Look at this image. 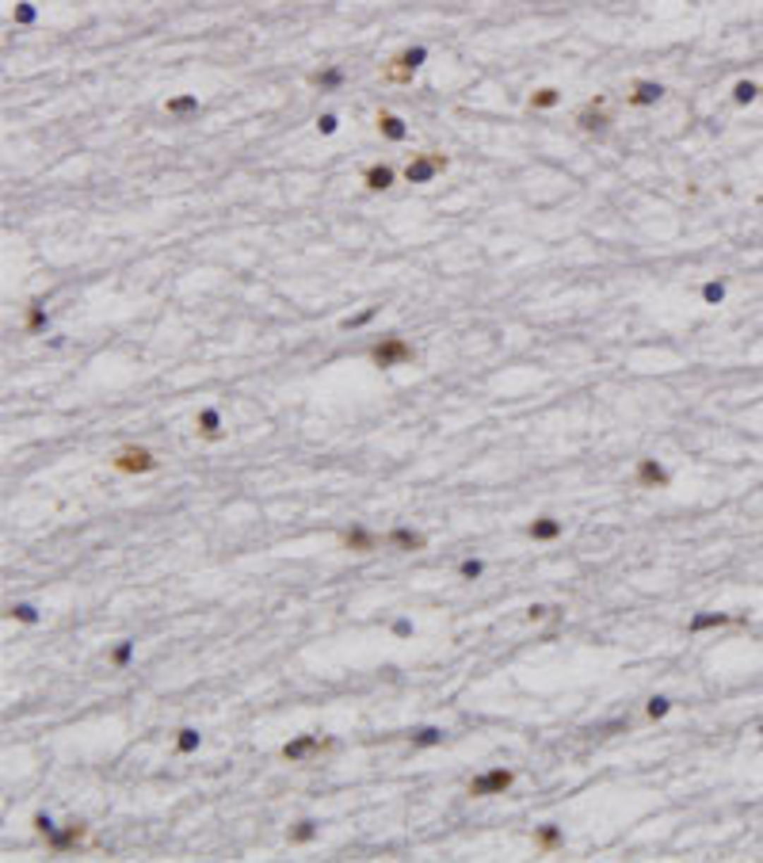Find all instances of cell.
Masks as SVG:
<instances>
[{
	"instance_id": "cell-1",
	"label": "cell",
	"mask_w": 763,
	"mask_h": 863,
	"mask_svg": "<svg viewBox=\"0 0 763 863\" xmlns=\"http://www.w3.org/2000/svg\"><path fill=\"white\" fill-rule=\"evenodd\" d=\"M366 359H371L378 371H393V367H409V363H416V348H412L404 336L385 333L366 348Z\"/></svg>"
},
{
	"instance_id": "cell-2",
	"label": "cell",
	"mask_w": 763,
	"mask_h": 863,
	"mask_svg": "<svg viewBox=\"0 0 763 863\" xmlns=\"http://www.w3.org/2000/svg\"><path fill=\"white\" fill-rule=\"evenodd\" d=\"M423 61H428V46H404V50H397L382 65V81L385 84H412V77L420 73Z\"/></svg>"
},
{
	"instance_id": "cell-3",
	"label": "cell",
	"mask_w": 763,
	"mask_h": 863,
	"mask_svg": "<svg viewBox=\"0 0 763 863\" xmlns=\"http://www.w3.org/2000/svg\"><path fill=\"white\" fill-rule=\"evenodd\" d=\"M157 466H161V458H157L149 447L141 444H126L119 447L115 455H111V470L122 474V477H141V474H153Z\"/></svg>"
},
{
	"instance_id": "cell-4",
	"label": "cell",
	"mask_w": 763,
	"mask_h": 863,
	"mask_svg": "<svg viewBox=\"0 0 763 863\" xmlns=\"http://www.w3.org/2000/svg\"><path fill=\"white\" fill-rule=\"evenodd\" d=\"M450 168V157L439 153V149H423V153H412L409 165L401 168L404 184H431L435 176H443Z\"/></svg>"
},
{
	"instance_id": "cell-5",
	"label": "cell",
	"mask_w": 763,
	"mask_h": 863,
	"mask_svg": "<svg viewBox=\"0 0 763 863\" xmlns=\"http://www.w3.org/2000/svg\"><path fill=\"white\" fill-rule=\"evenodd\" d=\"M336 749V741L332 737H317V734H298V737H290L287 745L279 749V756L287 764H309V761H317V756H325V753H332Z\"/></svg>"
},
{
	"instance_id": "cell-6",
	"label": "cell",
	"mask_w": 763,
	"mask_h": 863,
	"mask_svg": "<svg viewBox=\"0 0 763 863\" xmlns=\"http://www.w3.org/2000/svg\"><path fill=\"white\" fill-rule=\"evenodd\" d=\"M572 126H577L580 134H607V130L615 126V111L607 107V96H591L577 115H572Z\"/></svg>"
},
{
	"instance_id": "cell-7",
	"label": "cell",
	"mask_w": 763,
	"mask_h": 863,
	"mask_svg": "<svg viewBox=\"0 0 763 863\" xmlns=\"http://www.w3.org/2000/svg\"><path fill=\"white\" fill-rule=\"evenodd\" d=\"M515 787V772L512 768H488V772L474 775V780L466 783V794L469 799H493V794H504Z\"/></svg>"
},
{
	"instance_id": "cell-8",
	"label": "cell",
	"mask_w": 763,
	"mask_h": 863,
	"mask_svg": "<svg viewBox=\"0 0 763 863\" xmlns=\"http://www.w3.org/2000/svg\"><path fill=\"white\" fill-rule=\"evenodd\" d=\"M340 547L352 550V554H374V550L385 547V535H374L371 528H363V523H352V528H340Z\"/></svg>"
},
{
	"instance_id": "cell-9",
	"label": "cell",
	"mask_w": 763,
	"mask_h": 863,
	"mask_svg": "<svg viewBox=\"0 0 763 863\" xmlns=\"http://www.w3.org/2000/svg\"><path fill=\"white\" fill-rule=\"evenodd\" d=\"M634 485L637 489H668L672 485V474L661 458H637L634 463Z\"/></svg>"
},
{
	"instance_id": "cell-10",
	"label": "cell",
	"mask_w": 763,
	"mask_h": 863,
	"mask_svg": "<svg viewBox=\"0 0 763 863\" xmlns=\"http://www.w3.org/2000/svg\"><path fill=\"white\" fill-rule=\"evenodd\" d=\"M84 840H88V825L84 821H69L61 825V829H54L50 837H46V848L50 852H73V848H84Z\"/></svg>"
},
{
	"instance_id": "cell-11",
	"label": "cell",
	"mask_w": 763,
	"mask_h": 863,
	"mask_svg": "<svg viewBox=\"0 0 763 863\" xmlns=\"http://www.w3.org/2000/svg\"><path fill=\"white\" fill-rule=\"evenodd\" d=\"M718 626H748V615H729V612H699L687 623V634H702V631H718Z\"/></svg>"
},
{
	"instance_id": "cell-12",
	"label": "cell",
	"mask_w": 763,
	"mask_h": 863,
	"mask_svg": "<svg viewBox=\"0 0 763 863\" xmlns=\"http://www.w3.org/2000/svg\"><path fill=\"white\" fill-rule=\"evenodd\" d=\"M359 180H363V187H366L371 195L390 191V187L397 184V168H393V165H385V161H374V165H366V168H363V176H359Z\"/></svg>"
},
{
	"instance_id": "cell-13",
	"label": "cell",
	"mask_w": 763,
	"mask_h": 863,
	"mask_svg": "<svg viewBox=\"0 0 763 863\" xmlns=\"http://www.w3.org/2000/svg\"><path fill=\"white\" fill-rule=\"evenodd\" d=\"M664 84L661 81H634L630 84V92H626V103L630 107H656V103L664 100Z\"/></svg>"
},
{
	"instance_id": "cell-14",
	"label": "cell",
	"mask_w": 763,
	"mask_h": 863,
	"mask_svg": "<svg viewBox=\"0 0 763 863\" xmlns=\"http://www.w3.org/2000/svg\"><path fill=\"white\" fill-rule=\"evenodd\" d=\"M428 547V539H423L420 531L412 528H393L385 531V550H397V554H416V550Z\"/></svg>"
},
{
	"instance_id": "cell-15",
	"label": "cell",
	"mask_w": 763,
	"mask_h": 863,
	"mask_svg": "<svg viewBox=\"0 0 763 863\" xmlns=\"http://www.w3.org/2000/svg\"><path fill=\"white\" fill-rule=\"evenodd\" d=\"M374 130H378L385 142H404V138H409V123H404L401 115H393V111H385V107L374 111Z\"/></svg>"
},
{
	"instance_id": "cell-16",
	"label": "cell",
	"mask_w": 763,
	"mask_h": 863,
	"mask_svg": "<svg viewBox=\"0 0 763 863\" xmlns=\"http://www.w3.org/2000/svg\"><path fill=\"white\" fill-rule=\"evenodd\" d=\"M561 848H565V833H561V825L546 821V825H539V829H534V852H539V856H553V852H561Z\"/></svg>"
},
{
	"instance_id": "cell-17",
	"label": "cell",
	"mask_w": 763,
	"mask_h": 863,
	"mask_svg": "<svg viewBox=\"0 0 763 863\" xmlns=\"http://www.w3.org/2000/svg\"><path fill=\"white\" fill-rule=\"evenodd\" d=\"M561 531H565V523L553 520V516H539V520H531L523 528V535L534 542H553V539H561Z\"/></svg>"
},
{
	"instance_id": "cell-18",
	"label": "cell",
	"mask_w": 763,
	"mask_h": 863,
	"mask_svg": "<svg viewBox=\"0 0 763 863\" xmlns=\"http://www.w3.org/2000/svg\"><path fill=\"white\" fill-rule=\"evenodd\" d=\"M199 111H203V103H199L195 92H180V96L164 100V115L168 119H191V115H199Z\"/></svg>"
},
{
	"instance_id": "cell-19",
	"label": "cell",
	"mask_w": 763,
	"mask_h": 863,
	"mask_svg": "<svg viewBox=\"0 0 763 863\" xmlns=\"http://www.w3.org/2000/svg\"><path fill=\"white\" fill-rule=\"evenodd\" d=\"M195 432H199L203 439H210V444H218V439H222V412L214 409V405L199 409V412H195Z\"/></svg>"
},
{
	"instance_id": "cell-20",
	"label": "cell",
	"mask_w": 763,
	"mask_h": 863,
	"mask_svg": "<svg viewBox=\"0 0 763 863\" xmlns=\"http://www.w3.org/2000/svg\"><path fill=\"white\" fill-rule=\"evenodd\" d=\"M306 81L313 84V88H321V92H336V88H344L347 73L340 69V65H325V69H313Z\"/></svg>"
},
{
	"instance_id": "cell-21",
	"label": "cell",
	"mask_w": 763,
	"mask_h": 863,
	"mask_svg": "<svg viewBox=\"0 0 763 863\" xmlns=\"http://www.w3.org/2000/svg\"><path fill=\"white\" fill-rule=\"evenodd\" d=\"M558 103H561V88H553V84L534 88L531 96H527V107H531V111H553Z\"/></svg>"
},
{
	"instance_id": "cell-22",
	"label": "cell",
	"mask_w": 763,
	"mask_h": 863,
	"mask_svg": "<svg viewBox=\"0 0 763 863\" xmlns=\"http://www.w3.org/2000/svg\"><path fill=\"white\" fill-rule=\"evenodd\" d=\"M23 333H46V306L42 302H27V309H23Z\"/></svg>"
},
{
	"instance_id": "cell-23",
	"label": "cell",
	"mask_w": 763,
	"mask_h": 863,
	"mask_svg": "<svg viewBox=\"0 0 763 863\" xmlns=\"http://www.w3.org/2000/svg\"><path fill=\"white\" fill-rule=\"evenodd\" d=\"M287 840L290 844H313L317 840V821H309V818H301V821H294L287 829Z\"/></svg>"
},
{
	"instance_id": "cell-24",
	"label": "cell",
	"mask_w": 763,
	"mask_h": 863,
	"mask_svg": "<svg viewBox=\"0 0 763 863\" xmlns=\"http://www.w3.org/2000/svg\"><path fill=\"white\" fill-rule=\"evenodd\" d=\"M759 96H763V88L756 81H737L733 84V103H737V107H748V103H756Z\"/></svg>"
},
{
	"instance_id": "cell-25",
	"label": "cell",
	"mask_w": 763,
	"mask_h": 863,
	"mask_svg": "<svg viewBox=\"0 0 763 863\" xmlns=\"http://www.w3.org/2000/svg\"><path fill=\"white\" fill-rule=\"evenodd\" d=\"M409 741H412V749H435V745H443V730L439 726H423V730H416V734H409Z\"/></svg>"
},
{
	"instance_id": "cell-26",
	"label": "cell",
	"mask_w": 763,
	"mask_h": 863,
	"mask_svg": "<svg viewBox=\"0 0 763 863\" xmlns=\"http://www.w3.org/2000/svg\"><path fill=\"white\" fill-rule=\"evenodd\" d=\"M203 745V737H199V730H191V726H184V730H176V753L180 756H187V753H195V749Z\"/></svg>"
},
{
	"instance_id": "cell-27",
	"label": "cell",
	"mask_w": 763,
	"mask_h": 863,
	"mask_svg": "<svg viewBox=\"0 0 763 863\" xmlns=\"http://www.w3.org/2000/svg\"><path fill=\"white\" fill-rule=\"evenodd\" d=\"M130 657H134V638H122V642L115 645V650H111V665H115V669H126V665H130Z\"/></svg>"
},
{
	"instance_id": "cell-28",
	"label": "cell",
	"mask_w": 763,
	"mask_h": 863,
	"mask_svg": "<svg viewBox=\"0 0 763 863\" xmlns=\"http://www.w3.org/2000/svg\"><path fill=\"white\" fill-rule=\"evenodd\" d=\"M699 294H702L706 306H721L725 302V283H721V279H710V283H702Z\"/></svg>"
},
{
	"instance_id": "cell-29",
	"label": "cell",
	"mask_w": 763,
	"mask_h": 863,
	"mask_svg": "<svg viewBox=\"0 0 763 863\" xmlns=\"http://www.w3.org/2000/svg\"><path fill=\"white\" fill-rule=\"evenodd\" d=\"M668 710H672V699H668V696H653V699L645 703V718L649 722H661Z\"/></svg>"
},
{
	"instance_id": "cell-30",
	"label": "cell",
	"mask_w": 763,
	"mask_h": 863,
	"mask_svg": "<svg viewBox=\"0 0 763 863\" xmlns=\"http://www.w3.org/2000/svg\"><path fill=\"white\" fill-rule=\"evenodd\" d=\"M485 573V561L481 558H466V561H458V577L462 581H477Z\"/></svg>"
},
{
	"instance_id": "cell-31",
	"label": "cell",
	"mask_w": 763,
	"mask_h": 863,
	"mask_svg": "<svg viewBox=\"0 0 763 863\" xmlns=\"http://www.w3.org/2000/svg\"><path fill=\"white\" fill-rule=\"evenodd\" d=\"M12 20H16V27H31L35 20H39V12H35V4H27V0H23V4L12 8Z\"/></svg>"
},
{
	"instance_id": "cell-32",
	"label": "cell",
	"mask_w": 763,
	"mask_h": 863,
	"mask_svg": "<svg viewBox=\"0 0 763 863\" xmlns=\"http://www.w3.org/2000/svg\"><path fill=\"white\" fill-rule=\"evenodd\" d=\"M8 615L20 619V623H39V607H31V604H12V607H8Z\"/></svg>"
},
{
	"instance_id": "cell-33",
	"label": "cell",
	"mask_w": 763,
	"mask_h": 863,
	"mask_svg": "<svg viewBox=\"0 0 763 863\" xmlns=\"http://www.w3.org/2000/svg\"><path fill=\"white\" fill-rule=\"evenodd\" d=\"M374 314H378V306H371V309H363V314L347 317V321H344V329H363L366 321H374Z\"/></svg>"
},
{
	"instance_id": "cell-34",
	"label": "cell",
	"mask_w": 763,
	"mask_h": 863,
	"mask_svg": "<svg viewBox=\"0 0 763 863\" xmlns=\"http://www.w3.org/2000/svg\"><path fill=\"white\" fill-rule=\"evenodd\" d=\"M31 825H35V833H39V837H50V833L58 829V825L50 821V814H35V818H31Z\"/></svg>"
},
{
	"instance_id": "cell-35",
	"label": "cell",
	"mask_w": 763,
	"mask_h": 863,
	"mask_svg": "<svg viewBox=\"0 0 763 863\" xmlns=\"http://www.w3.org/2000/svg\"><path fill=\"white\" fill-rule=\"evenodd\" d=\"M317 130H321V134H336V130H340V119L336 115H317Z\"/></svg>"
},
{
	"instance_id": "cell-36",
	"label": "cell",
	"mask_w": 763,
	"mask_h": 863,
	"mask_svg": "<svg viewBox=\"0 0 763 863\" xmlns=\"http://www.w3.org/2000/svg\"><path fill=\"white\" fill-rule=\"evenodd\" d=\"M546 615H550V607H546V604H531V607H527V619H531V623H542Z\"/></svg>"
},
{
	"instance_id": "cell-37",
	"label": "cell",
	"mask_w": 763,
	"mask_h": 863,
	"mask_svg": "<svg viewBox=\"0 0 763 863\" xmlns=\"http://www.w3.org/2000/svg\"><path fill=\"white\" fill-rule=\"evenodd\" d=\"M393 634H397V638H409V634H412V623H409V619H397V623H393Z\"/></svg>"
}]
</instances>
